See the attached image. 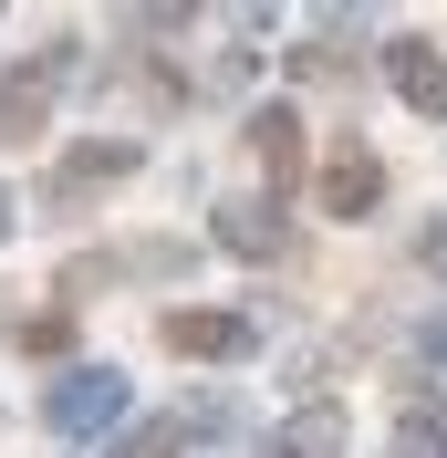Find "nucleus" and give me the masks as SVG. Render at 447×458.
Segmentation results:
<instances>
[{"label":"nucleus","instance_id":"1","mask_svg":"<svg viewBox=\"0 0 447 458\" xmlns=\"http://www.w3.org/2000/svg\"><path fill=\"white\" fill-rule=\"evenodd\" d=\"M42 417H53L63 437H94V428H114V417H125V375H105V365L63 375L53 396H42Z\"/></svg>","mask_w":447,"mask_h":458},{"label":"nucleus","instance_id":"2","mask_svg":"<svg viewBox=\"0 0 447 458\" xmlns=\"http://www.w3.org/2000/svg\"><path fill=\"white\" fill-rule=\"evenodd\" d=\"M53 73H63V53H53V63H21V73L0 84V136L42 146V125H53Z\"/></svg>","mask_w":447,"mask_h":458},{"label":"nucleus","instance_id":"3","mask_svg":"<svg viewBox=\"0 0 447 458\" xmlns=\"http://www.w3.org/2000/svg\"><path fill=\"white\" fill-rule=\"evenodd\" d=\"M375 199H385V167H375L364 146H343L333 167H323V219H364Z\"/></svg>","mask_w":447,"mask_h":458},{"label":"nucleus","instance_id":"4","mask_svg":"<svg viewBox=\"0 0 447 458\" xmlns=\"http://www.w3.org/2000/svg\"><path fill=\"white\" fill-rule=\"evenodd\" d=\"M219 250H240V260H281V250H291V219H281L271 199H250V208H219Z\"/></svg>","mask_w":447,"mask_h":458},{"label":"nucleus","instance_id":"5","mask_svg":"<svg viewBox=\"0 0 447 458\" xmlns=\"http://www.w3.org/2000/svg\"><path fill=\"white\" fill-rule=\"evenodd\" d=\"M125 167H136V146H125V136H105V146H73V157L53 167V199H84V188H105V177H125Z\"/></svg>","mask_w":447,"mask_h":458},{"label":"nucleus","instance_id":"6","mask_svg":"<svg viewBox=\"0 0 447 458\" xmlns=\"http://www.w3.org/2000/svg\"><path fill=\"white\" fill-rule=\"evenodd\" d=\"M385 84L406 94V105H447V63H437V42H395V53H385Z\"/></svg>","mask_w":447,"mask_h":458},{"label":"nucleus","instance_id":"7","mask_svg":"<svg viewBox=\"0 0 447 458\" xmlns=\"http://www.w3.org/2000/svg\"><path fill=\"white\" fill-rule=\"evenodd\" d=\"M250 323L240 313H167V354H240Z\"/></svg>","mask_w":447,"mask_h":458},{"label":"nucleus","instance_id":"8","mask_svg":"<svg viewBox=\"0 0 447 458\" xmlns=\"http://www.w3.org/2000/svg\"><path fill=\"white\" fill-rule=\"evenodd\" d=\"M250 146H260V167H271V177H302V114H291V105L250 114Z\"/></svg>","mask_w":447,"mask_h":458},{"label":"nucleus","instance_id":"9","mask_svg":"<svg viewBox=\"0 0 447 458\" xmlns=\"http://www.w3.org/2000/svg\"><path fill=\"white\" fill-rule=\"evenodd\" d=\"M271 458H343V417L333 406H302V417L271 437Z\"/></svg>","mask_w":447,"mask_h":458},{"label":"nucleus","instance_id":"10","mask_svg":"<svg viewBox=\"0 0 447 458\" xmlns=\"http://www.w3.org/2000/svg\"><path fill=\"white\" fill-rule=\"evenodd\" d=\"M21 344H31V354H63V344H73V323H63V313H42V323H21Z\"/></svg>","mask_w":447,"mask_h":458},{"label":"nucleus","instance_id":"11","mask_svg":"<svg viewBox=\"0 0 447 458\" xmlns=\"http://www.w3.org/2000/svg\"><path fill=\"white\" fill-rule=\"evenodd\" d=\"M125 458H177V428H136V437H125Z\"/></svg>","mask_w":447,"mask_h":458},{"label":"nucleus","instance_id":"12","mask_svg":"<svg viewBox=\"0 0 447 458\" xmlns=\"http://www.w3.org/2000/svg\"><path fill=\"white\" fill-rule=\"evenodd\" d=\"M0 229H11V188H0Z\"/></svg>","mask_w":447,"mask_h":458}]
</instances>
